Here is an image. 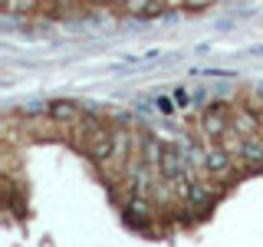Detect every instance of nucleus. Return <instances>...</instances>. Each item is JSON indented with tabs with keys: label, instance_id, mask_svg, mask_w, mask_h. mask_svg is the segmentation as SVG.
Returning a JSON list of instances; mask_svg holds the SVG:
<instances>
[{
	"label": "nucleus",
	"instance_id": "1",
	"mask_svg": "<svg viewBox=\"0 0 263 247\" xmlns=\"http://www.w3.org/2000/svg\"><path fill=\"white\" fill-rule=\"evenodd\" d=\"M227 129H230V115H227L224 105H211V109L201 112V135H204V142H220V138L227 135Z\"/></svg>",
	"mask_w": 263,
	"mask_h": 247
},
{
	"label": "nucleus",
	"instance_id": "2",
	"mask_svg": "<svg viewBox=\"0 0 263 247\" xmlns=\"http://www.w3.org/2000/svg\"><path fill=\"white\" fill-rule=\"evenodd\" d=\"M155 211H158V204H155L152 195H128L125 198V221L132 227H145L155 218Z\"/></svg>",
	"mask_w": 263,
	"mask_h": 247
},
{
	"label": "nucleus",
	"instance_id": "3",
	"mask_svg": "<svg viewBox=\"0 0 263 247\" xmlns=\"http://www.w3.org/2000/svg\"><path fill=\"white\" fill-rule=\"evenodd\" d=\"M230 129L240 132L243 138L250 135H260L263 132V119H260V109H253V105H237L234 115H230Z\"/></svg>",
	"mask_w": 263,
	"mask_h": 247
},
{
	"label": "nucleus",
	"instance_id": "4",
	"mask_svg": "<svg viewBox=\"0 0 263 247\" xmlns=\"http://www.w3.org/2000/svg\"><path fill=\"white\" fill-rule=\"evenodd\" d=\"M237 162L230 152H224V145L220 142H208V168H211V178H230L237 168Z\"/></svg>",
	"mask_w": 263,
	"mask_h": 247
},
{
	"label": "nucleus",
	"instance_id": "5",
	"mask_svg": "<svg viewBox=\"0 0 263 247\" xmlns=\"http://www.w3.org/2000/svg\"><path fill=\"white\" fill-rule=\"evenodd\" d=\"M184 204L194 208V211H211L214 208V185H211V178H194L191 188H187Z\"/></svg>",
	"mask_w": 263,
	"mask_h": 247
},
{
	"label": "nucleus",
	"instance_id": "6",
	"mask_svg": "<svg viewBox=\"0 0 263 247\" xmlns=\"http://www.w3.org/2000/svg\"><path fill=\"white\" fill-rule=\"evenodd\" d=\"M86 105H79V102H72V99H56V102H49V119L53 122H60V126H72V122H79V115Z\"/></svg>",
	"mask_w": 263,
	"mask_h": 247
},
{
	"label": "nucleus",
	"instance_id": "7",
	"mask_svg": "<svg viewBox=\"0 0 263 247\" xmlns=\"http://www.w3.org/2000/svg\"><path fill=\"white\" fill-rule=\"evenodd\" d=\"M240 165H247L250 171H263V135H250L240 148Z\"/></svg>",
	"mask_w": 263,
	"mask_h": 247
},
{
	"label": "nucleus",
	"instance_id": "8",
	"mask_svg": "<svg viewBox=\"0 0 263 247\" xmlns=\"http://www.w3.org/2000/svg\"><path fill=\"white\" fill-rule=\"evenodd\" d=\"M164 152H168V145L161 142L155 132H145L142 135V148H138V155L148 162V165H155V168H161V158H164Z\"/></svg>",
	"mask_w": 263,
	"mask_h": 247
},
{
	"label": "nucleus",
	"instance_id": "9",
	"mask_svg": "<svg viewBox=\"0 0 263 247\" xmlns=\"http://www.w3.org/2000/svg\"><path fill=\"white\" fill-rule=\"evenodd\" d=\"M122 7H125V13L145 16V13H148V7H152V0H122Z\"/></svg>",
	"mask_w": 263,
	"mask_h": 247
},
{
	"label": "nucleus",
	"instance_id": "10",
	"mask_svg": "<svg viewBox=\"0 0 263 247\" xmlns=\"http://www.w3.org/2000/svg\"><path fill=\"white\" fill-rule=\"evenodd\" d=\"M184 4V10H208L211 4H217V0H181Z\"/></svg>",
	"mask_w": 263,
	"mask_h": 247
},
{
	"label": "nucleus",
	"instance_id": "11",
	"mask_svg": "<svg viewBox=\"0 0 263 247\" xmlns=\"http://www.w3.org/2000/svg\"><path fill=\"white\" fill-rule=\"evenodd\" d=\"M92 4H109V0H92Z\"/></svg>",
	"mask_w": 263,
	"mask_h": 247
}]
</instances>
